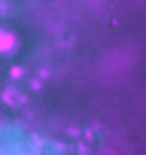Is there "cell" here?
Returning <instances> with one entry per match:
<instances>
[{"label": "cell", "mask_w": 146, "mask_h": 155, "mask_svg": "<svg viewBox=\"0 0 146 155\" xmlns=\"http://www.w3.org/2000/svg\"><path fill=\"white\" fill-rule=\"evenodd\" d=\"M15 46H18V40L12 31H0V55H12Z\"/></svg>", "instance_id": "obj_1"}]
</instances>
